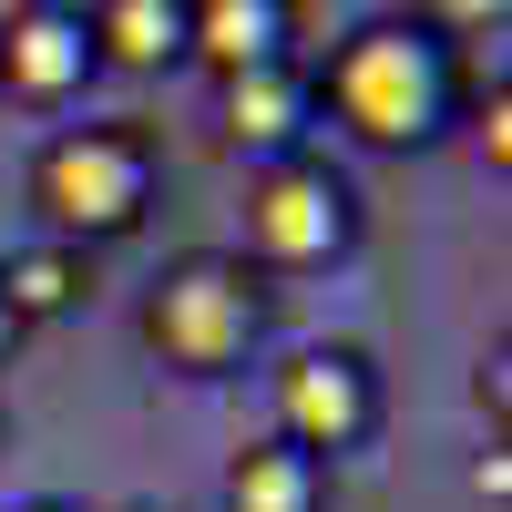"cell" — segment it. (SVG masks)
I'll return each instance as SVG.
<instances>
[{
    "instance_id": "cell-7",
    "label": "cell",
    "mask_w": 512,
    "mask_h": 512,
    "mask_svg": "<svg viewBox=\"0 0 512 512\" xmlns=\"http://www.w3.org/2000/svg\"><path fill=\"white\" fill-rule=\"evenodd\" d=\"M287 31H297L287 0H185V62H205L216 82L287 62Z\"/></svg>"
},
{
    "instance_id": "cell-14",
    "label": "cell",
    "mask_w": 512,
    "mask_h": 512,
    "mask_svg": "<svg viewBox=\"0 0 512 512\" xmlns=\"http://www.w3.org/2000/svg\"><path fill=\"white\" fill-rule=\"evenodd\" d=\"M11 512H72V502H52V492H31V502H11Z\"/></svg>"
},
{
    "instance_id": "cell-3",
    "label": "cell",
    "mask_w": 512,
    "mask_h": 512,
    "mask_svg": "<svg viewBox=\"0 0 512 512\" xmlns=\"http://www.w3.org/2000/svg\"><path fill=\"white\" fill-rule=\"evenodd\" d=\"M154 134L144 123H62L52 144L31 154V216L52 246H113L154 216Z\"/></svg>"
},
{
    "instance_id": "cell-6",
    "label": "cell",
    "mask_w": 512,
    "mask_h": 512,
    "mask_svg": "<svg viewBox=\"0 0 512 512\" xmlns=\"http://www.w3.org/2000/svg\"><path fill=\"white\" fill-rule=\"evenodd\" d=\"M82 82H93L82 11H62V0H21V11H0V93H11V103H72Z\"/></svg>"
},
{
    "instance_id": "cell-4",
    "label": "cell",
    "mask_w": 512,
    "mask_h": 512,
    "mask_svg": "<svg viewBox=\"0 0 512 512\" xmlns=\"http://www.w3.org/2000/svg\"><path fill=\"white\" fill-rule=\"evenodd\" d=\"M359 246V185L328 154H277L246 164V205H236V256L256 277H308L338 267Z\"/></svg>"
},
{
    "instance_id": "cell-2",
    "label": "cell",
    "mask_w": 512,
    "mask_h": 512,
    "mask_svg": "<svg viewBox=\"0 0 512 512\" xmlns=\"http://www.w3.org/2000/svg\"><path fill=\"white\" fill-rule=\"evenodd\" d=\"M134 338L154 349V369L175 379H236L267 338V277L246 267L236 246H185L175 267L144 287Z\"/></svg>"
},
{
    "instance_id": "cell-5",
    "label": "cell",
    "mask_w": 512,
    "mask_h": 512,
    "mask_svg": "<svg viewBox=\"0 0 512 512\" xmlns=\"http://www.w3.org/2000/svg\"><path fill=\"white\" fill-rule=\"evenodd\" d=\"M267 400H277V441L308 451L318 472L379 431V369H369V349H349V338L287 349V359L267 369Z\"/></svg>"
},
{
    "instance_id": "cell-12",
    "label": "cell",
    "mask_w": 512,
    "mask_h": 512,
    "mask_svg": "<svg viewBox=\"0 0 512 512\" xmlns=\"http://www.w3.org/2000/svg\"><path fill=\"white\" fill-rule=\"evenodd\" d=\"M482 164H492V175L512 164V103H502V93H492V113H482Z\"/></svg>"
},
{
    "instance_id": "cell-13",
    "label": "cell",
    "mask_w": 512,
    "mask_h": 512,
    "mask_svg": "<svg viewBox=\"0 0 512 512\" xmlns=\"http://www.w3.org/2000/svg\"><path fill=\"white\" fill-rule=\"evenodd\" d=\"M11 349H21V318H11V308H0V359H11Z\"/></svg>"
},
{
    "instance_id": "cell-8",
    "label": "cell",
    "mask_w": 512,
    "mask_h": 512,
    "mask_svg": "<svg viewBox=\"0 0 512 512\" xmlns=\"http://www.w3.org/2000/svg\"><path fill=\"white\" fill-rule=\"evenodd\" d=\"M308 123H318V93L297 62H267V72H236L226 82V144L277 164V154H308Z\"/></svg>"
},
{
    "instance_id": "cell-10",
    "label": "cell",
    "mask_w": 512,
    "mask_h": 512,
    "mask_svg": "<svg viewBox=\"0 0 512 512\" xmlns=\"http://www.w3.org/2000/svg\"><path fill=\"white\" fill-rule=\"evenodd\" d=\"M82 297H93V256H82V246L31 236V246H11V256H0V308H11L21 328H31V318L82 308Z\"/></svg>"
},
{
    "instance_id": "cell-9",
    "label": "cell",
    "mask_w": 512,
    "mask_h": 512,
    "mask_svg": "<svg viewBox=\"0 0 512 512\" xmlns=\"http://www.w3.org/2000/svg\"><path fill=\"white\" fill-rule=\"evenodd\" d=\"M82 41H93V72H164L185 62V0H93Z\"/></svg>"
},
{
    "instance_id": "cell-11",
    "label": "cell",
    "mask_w": 512,
    "mask_h": 512,
    "mask_svg": "<svg viewBox=\"0 0 512 512\" xmlns=\"http://www.w3.org/2000/svg\"><path fill=\"white\" fill-rule=\"evenodd\" d=\"M318 492H328V472L308 451H287L277 431L236 441V461H226V512H318Z\"/></svg>"
},
{
    "instance_id": "cell-15",
    "label": "cell",
    "mask_w": 512,
    "mask_h": 512,
    "mask_svg": "<svg viewBox=\"0 0 512 512\" xmlns=\"http://www.w3.org/2000/svg\"><path fill=\"white\" fill-rule=\"evenodd\" d=\"M113 512H164V502H113Z\"/></svg>"
},
{
    "instance_id": "cell-1",
    "label": "cell",
    "mask_w": 512,
    "mask_h": 512,
    "mask_svg": "<svg viewBox=\"0 0 512 512\" xmlns=\"http://www.w3.org/2000/svg\"><path fill=\"white\" fill-rule=\"evenodd\" d=\"M308 93H318V113H328L349 144L410 154V144H431L441 123H451L461 72H451V41H441L431 21L379 11V21H359V31L328 52V72H308Z\"/></svg>"
}]
</instances>
